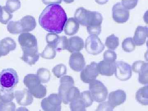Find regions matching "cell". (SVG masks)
Here are the masks:
<instances>
[{
    "instance_id": "6da1fadb",
    "label": "cell",
    "mask_w": 148,
    "mask_h": 111,
    "mask_svg": "<svg viewBox=\"0 0 148 111\" xmlns=\"http://www.w3.org/2000/svg\"><path fill=\"white\" fill-rule=\"evenodd\" d=\"M67 19L66 12L61 5H49L40 15L39 23L47 32L59 34L63 32Z\"/></svg>"
},
{
    "instance_id": "7a4b0ae2",
    "label": "cell",
    "mask_w": 148,
    "mask_h": 111,
    "mask_svg": "<svg viewBox=\"0 0 148 111\" xmlns=\"http://www.w3.org/2000/svg\"><path fill=\"white\" fill-rule=\"evenodd\" d=\"M74 18L79 24L86 27L101 26L103 20L101 13L98 12L87 10L83 7L77 9Z\"/></svg>"
},
{
    "instance_id": "3957f363",
    "label": "cell",
    "mask_w": 148,
    "mask_h": 111,
    "mask_svg": "<svg viewBox=\"0 0 148 111\" xmlns=\"http://www.w3.org/2000/svg\"><path fill=\"white\" fill-rule=\"evenodd\" d=\"M18 82V77L15 70L5 69L0 73V87L12 89Z\"/></svg>"
},
{
    "instance_id": "277c9868",
    "label": "cell",
    "mask_w": 148,
    "mask_h": 111,
    "mask_svg": "<svg viewBox=\"0 0 148 111\" xmlns=\"http://www.w3.org/2000/svg\"><path fill=\"white\" fill-rule=\"evenodd\" d=\"M89 90L93 101L97 103H102L107 99L108 88L100 81L95 79L90 83Z\"/></svg>"
},
{
    "instance_id": "5b68a950",
    "label": "cell",
    "mask_w": 148,
    "mask_h": 111,
    "mask_svg": "<svg viewBox=\"0 0 148 111\" xmlns=\"http://www.w3.org/2000/svg\"><path fill=\"white\" fill-rule=\"evenodd\" d=\"M105 47L98 36L90 35L86 40L85 48L89 54L98 55L104 50Z\"/></svg>"
},
{
    "instance_id": "8992f818",
    "label": "cell",
    "mask_w": 148,
    "mask_h": 111,
    "mask_svg": "<svg viewBox=\"0 0 148 111\" xmlns=\"http://www.w3.org/2000/svg\"><path fill=\"white\" fill-rule=\"evenodd\" d=\"M62 102V99L58 94L53 93L43 99L41 106L44 111H60Z\"/></svg>"
},
{
    "instance_id": "52a82bcc",
    "label": "cell",
    "mask_w": 148,
    "mask_h": 111,
    "mask_svg": "<svg viewBox=\"0 0 148 111\" xmlns=\"http://www.w3.org/2000/svg\"><path fill=\"white\" fill-rule=\"evenodd\" d=\"M99 73L98 64L92 62L89 65L84 67L80 73V78L83 82L90 84L96 79Z\"/></svg>"
},
{
    "instance_id": "ba28073f",
    "label": "cell",
    "mask_w": 148,
    "mask_h": 111,
    "mask_svg": "<svg viewBox=\"0 0 148 111\" xmlns=\"http://www.w3.org/2000/svg\"><path fill=\"white\" fill-rule=\"evenodd\" d=\"M114 74L118 79L122 81H125L132 77V67L129 64L123 61L116 62Z\"/></svg>"
},
{
    "instance_id": "9c48e42d",
    "label": "cell",
    "mask_w": 148,
    "mask_h": 111,
    "mask_svg": "<svg viewBox=\"0 0 148 111\" xmlns=\"http://www.w3.org/2000/svg\"><path fill=\"white\" fill-rule=\"evenodd\" d=\"M130 11L125 8L121 3L114 5L112 8V18L114 21L119 24H123L128 20Z\"/></svg>"
},
{
    "instance_id": "30bf717a",
    "label": "cell",
    "mask_w": 148,
    "mask_h": 111,
    "mask_svg": "<svg viewBox=\"0 0 148 111\" xmlns=\"http://www.w3.org/2000/svg\"><path fill=\"white\" fill-rule=\"evenodd\" d=\"M69 64L71 69L75 71L78 72L82 71L86 65L82 53L79 52L72 53L70 56Z\"/></svg>"
},
{
    "instance_id": "8fae6325",
    "label": "cell",
    "mask_w": 148,
    "mask_h": 111,
    "mask_svg": "<svg viewBox=\"0 0 148 111\" xmlns=\"http://www.w3.org/2000/svg\"><path fill=\"white\" fill-rule=\"evenodd\" d=\"M18 42L21 49L38 47L36 38L31 33H21L18 36Z\"/></svg>"
},
{
    "instance_id": "7c38bea8",
    "label": "cell",
    "mask_w": 148,
    "mask_h": 111,
    "mask_svg": "<svg viewBox=\"0 0 148 111\" xmlns=\"http://www.w3.org/2000/svg\"><path fill=\"white\" fill-rule=\"evenodd\" d=\"M22 49L23 53L21 58L25 63L32 66L34 65L39 60L40 54L38 52V47Z\"/></svg>"
},
{
    "instance_id": "4fadbf2b",
    "label": "cell",
    "mask_w": 148,
    "mask_h": 111,
    "mask_svg": "<svg viewBox=\"0 0 148 111\" xmlns=\"http://www.w3.org/2000/svg\"><path fill=\"white\" fill-rule=\"evenodd\" d=\"M126 99V94L124 90H118L110 92L108 98V102L114 109L117 106L123 104Z\"/></svg>"
},
{
    "instance_id": "5bb4252c",
    "label": "cell",
    "mask_w": 148,
    "mask_h": 111,
    "mask_svg": "<svg viewBox=\"0 0 148 111\" xmlns=\"http://www.w3.org/2000/svg\"><path fill=\"white\" fill-rule=\"evenodd\" d=\"M14 96L16 102L20 106H30L34 102L33 95L29 92L28 89L16 90L14 92Z\"/></svg>"
},
{
    "instance_id": "9a60e30c",
    "label": "cell",
    "mask_w": 148,
    "mask_h": 111,
    "mask_svg": "<svg viewBox=\"0 0 148 111\" xmlns=\"http://www.w3.org/2000/svg\"><path fill=\"white\" fill-rule=\"evenodd\" d=\"M98 71L102 75L112 76L114 74L116 61L103 60L98 64Z\"/></svg>"
},
{
    "instance_id": "2e32d148",
    "label": "cell",
    "mask_w": 148,
    "mask_h": 111,
    "mask_svg": "<svg viewBox=\"0 0 148 111\" xmlns=\"http://www.w3.org/2000/svg\"><path fill=\"white\" fill-rule=\"evenodd\" d=\"M148 36V28L147 27H137L132 38L135 45L141 46L145 43Z\"/></svg>"
},
{
    "instance_id": "e0dca14e",
    "label": "cell",
    "mask_w": 148,
    "mask_h": 111,
    "mask_svg": "<svg viewBox=\"0 0 148 111\" xmlns=\"http://www.w3.org/2000/svg\"><path fill=\"white\" fill-rule=\"evenodd\" d=\"M15 41L10 38L7 37L0 41V57L8 55L12 51L16 48Z\"/></svg>"
},
{
    "instance_id": "ac0fdd59",
    "label": "cell",
    "mask_w": 148,
    "mask_h": 111,
    "mask_svg": "<svg viewBox=\"0 0 148 111\" xmlns=\"http://www.w3.org/2000/svg\"><path fill=\"white\" fill-rule=\"evenodd\" d=\"M84 46V42L81 38L78 36H73L68 40L67 50L71 53L79 52Z\"/></svg>"
},
{
    "instance_id": "d6986e66",
    "label": "cell",
    "mask_w": 148,
    "mask_h": 111,
    "mask_svg": "<svg viewBox=\"0 0 148 111\" xmlns=\"http://www.w3.org/2000/svg\"><path fill=\"white\" fill-rule=\"evenodd\" d=\"M75 82L73 78L69 75L63 76L60 79V86L58 90V94L63 100L66 92L69 88L74 86Z\"/></svg>"
},
{
    "instance_id": "ffe728a7",
    "label": "cell",
    "mask_w": 148,
    "mask_h": 111,
    "mask_svg": "<svg viewBox=\"0 0 148 111\" xmlns=\"http://www.w3.org/2000/svg\"><path fill=\"white\" fill-rule=\"evenodd\" d=\"M79 29V23L74 17H71L67 19L64 30L66 35L72 36L76 34Z\"/></svg>"
},
{
    "instance_id": "44dd1931",
    "label": "cell",
    "mask_w": 148,
    "mask_h": 111,
    "mask_svg": "<svg viewBox=\"0 0 148 111\" xmlns=\"http://www.w3.org/2000/svg\"><path fill=\"white\" fill-rule=\"evenodd\" d=\"M19 21L23 29V33L32 32L36 27V19L33 16L27 15L24 16Z\"/></svg>"
},
{
    "instance_id": "7402d4cb",
    "label": "cell",
    "mask_w": 148,
    "mask_h": 111,
    "mask_svg": "<svg viewBox=\"0 0 148 111\" xmlns=\"http://www.w3.org/2000/svg\"><path fill=\"white\" fill-rule=\"evenodd\" d=\"M79 89L75 86H73L67 90L65 94L62 102L65 104H68L72 101L79 99L80 97Z\"/></svg>"
},
{
    "instance_id": "603a6c76",
    "label": "cell",
    "mask_w": 148,
    "mask_h": 111,
    "mask_svg": "<svg viewBox=\"0 0 148 111\" xmlns=\"http://www.w3.org/2000/svg\"><path fill=\"white\" fill-rule=\"evenodd\" d=\"M136 100L138 103L144 106L148 105V86L147 85L140 88L135 95Z\"/></svg>"
},
{
    "instance_id": "cb8c5ba5",
    "label": "cell",
    "mask_w": 148,
    "mask_h": 111,
    "mask_svg": "<svg viewBox=\"0 0 148 111\" xmlns=\"http://www.w3.org/2000/svg\"><path fill=\"white\" fill-rule=\"evenodd\" d=\"M23 82L28 89L34 87L41 84L37 74H28L24 77Z\"/></svg>"
},
{
    "instance_id": "d4e9b609",
    "label": "cell",
    "mask_w": 148,
    "mask_h": 111,
    "mask_svg": "<svg viewBox=\"0 0 148 111\" xmlns=\"http://www.w3.org/2000/svg\"><path fill=\"white\" fill-rule=\"evenodd\" d=\"M28 90L33 96L38 99L44 98L47 92L46 87L41 84L34 87L28 89Z\"/></svg>"
},
{
    "instance_id": "484cf974",
    "label": "cell",
    "mask_w": 148,
    "mask_h": 111,
    "mask_svg": "<svg viewBox=\"0 0 148 111\" xmlns=\"http://www.w3.org/2000/svg\"><path fill=\"white\" fill-rule=\"evenodd\" d=\"M8 31L12 34H18L23 33V29L20 21H9L8 23Z\"/></svg>"
},
{
    "instance_id": "4316f807",
    "label": "cell",
    "mask_w": 148,
    "mask_h": 111,
    "mask_svg": "<svg viewBox=\"0 0 148 111\" xmlns=\"http://www.w3.org/2000/svg\"><path fill=\"white\" fill-rule=\"evenodd\" d=\"M14 98V92L12 89L1 88L0 90V99L3 102H11Z\"/></svg>"
},
{
    "instance_id": "83f0119b",
    "label": "cell",
    "mask_w": 148,
    "mask_h": 111,
    "mask_svg": "<svg viewBox=\"0 0 148 111\" xmlns=\"http://www.w3.org/2000/svg\"><path fill=\"white\" fill-rule=\"evenodd\" d=\"M119 45V38L114 34L106 38V46L108 49L115 50Z\"/></svg>"
},
{
    "instance_id": "f1b7e54d",
    "label": "cell",
    "mask_w": 148,
    "mask_h": 111,
    "mask_svg": "<svg viewBox=\"0 0 148 111\" xmlns=\"http://www.w3.org/2000/svg\"><path fill=\"white\" fill-rule=\"evenodd\" d=\"M68 40L65 36H59L54 44L53 47L57 51L67 49Z\"/></svg>"
},
{
    "instance_id": "f546056e",
    "label": "cell",
    "mask_w": 148,
    "mask_h": 111,
    "mask_svg": "<svg viewBox=\"0 0 148 111\" xmlns=\"http://www.w3.org/2000/svg\"><path fill=\"white\" fill-rule=\"evenodd\" d=\"M37 75L41 83H47L50 80V72L47 69L41 68L38 70Z\"/></svg>"
},
{
    "instance_id": "4dcf8cb0",
    "label": "cell",
    "mask_w": 148,
    "mask_h": 111,
    "mask_svg": "<svg viewBox=\"0 0 148 111\" xmlns=\"http://www.w3.org/2000/svg\"><path fill=\"white\" fill-rule=\"evenodd\" d=\"M122 47L124 51L131 52L135 50L136 45L131 37H128L123 40L122 43Z\"/></svg>"
},
{
    "instance_id": "1f68e13d",
    "label": "cell",
    "mask_w": 148,
    "mask_h": 111,
    "mask_svg": "<svg viewBox=\"0 0 148 111\" xmlns=\"http://www.w3.org/2000/svg\"><path fill=\"white\" fill-rule=\"evenodd\" d=\"M56 50L54 48L47 45L40 56L46 59H52L56 55Z\"/></svg>"
},
{
    "instance_id": "d6a6232c",
    "label": "cell",
    "mask_w": 148,
    "mask_h": 111,
    "mask_svg": "<svg viewBox=\"0 0 148 111\" xmlns=\"http://www.w3.org/2000/svg\"><path fill=\"white\" fill-rule=\"evenodd\" d=\"M5 6L9 12L13 13L21 8V2L19 0H7Z\"/></svg>"
},
{
    "instance_id": "836d02e7",
    "label": "cell",
    "mask_w": 148,
    "mask_h": 111,
    "mask_svg": "<svg viewBox=\"0 0 148 111\" xmlns=\"http://www.w3.org/2000/svg\"><path fill=\"white\" fill-rule=\"evenodd\" d=\"M12 17L13 14L8 10L5 6L2 7L0 13V22L3 24H7Z\"/></svg>"
},
{
    "instance_id": "e575fe53",
    "label": "cell",
    "mask_w": 148,
    "mask_h": 111,
    "mask_svg": "<svg viewBox=\"0 0 148 111\" xmlns=\"http://www.w3.org/2000/svg\"><path fill=\"white\" fill-rule=\"evenodd\" d=\"M70 108L72 111H85L86 107L82 100L79 98L70 103Z\"/></svg>"
},
{
    "instance_id": "d590c367",
    "label": "cell",
    "mask_w": 148,
    "mask_h": 111,
    "mask_svg": "<svg viewBox=\"0 0 148 111\" xmlns=\"http://www.w3.org/2000/svg\"><path fill=\"white\" fill-rule=\"evenodd\" d=\"M80 98L83 102L86 108L90 107L93 103V100L89 90H86L81 93Z\"/></svg>"
},
{
    "instance_id": "8d00e7d4",
    "label": "cell",
    "mask_w": 148,
    "mask_h": 111,
    "mask_svg": "<svg viewBox=\"0 0 148 111\" xmlns=\"http://www.w3.org/2000/svg\"><path fill=\"white\" fill-rule=\"evenodd\" d=\"M53 75L57 78L61 77L66 75L67 73V68L65 65L60 64L53 67L52 70Z\"/></svg>"
},
{
    "instance_id": "74e56055",
    "label": "cell",
    "mask_w": 148,
    "mask_h": 111,
    "mask_svg": "<svg viewBox=\"0 0 148 111\" xmlns=\"http://www.w3.org/2000/svg\"><path fill=\"white\" fill-rule=\"evenodd\" d=\"M148 67V64L144 61H136L132 64V71L136 73H139L143 69Z\"/></svg>"
},
{
    "instance_id": "f35d334b",
    "label": "cell",
    "mask_w": 148,
    "mask_h": 111,
    "mask_svg": "<svg viewBox=\"0 0 148 111\" xmlns=\"http://www.w3.org/2000/svg\"><path fill=\"white\" fill-rule=\"evenodd\" d=\"M139 82L142 84H148V67L143 69L139 73Z\"/></svg>"
},
{
    "instance_id": "ab89813d",
    "label": "cell",
    "mask_w": 148,
    "mask_h": 111,
    "mask_svg": "<svg viewBox=\"0 0 148 111\" xmlns=\"http://www.w3.org/2000/svg\"><path fill=\"white\" fill-rule=\"evenodd\" d=\"M138 0H122L121 4L128 10L133 9L138 4Z\"/></svg>"
},
{
    "instance_id": "60d3db41",
    "label": "cell",
    "mask_w": 148,
    "mask_h": 111,
    "mask_svg": "<svg viewBox=\"0 0 148 111\" xmlns=\"http://www.w3.org/2000/svg\"><path fill=\"white\" fill-rule=\"evenodd\" d=\"M16 109L15 104L12 101L9 102H3L0 106V111H15Z\"/></svg>"
},
{
    "instance_id": "b9f144b4",
    "label": "cell",
    "mask_w": 148,
    "mask_h": 111,
    "mask_svg": "<svg viewBox=\"0 0 148 111\" xmlns=\"http://www.w3.org/2000/svg\"><path fill=\"white\" fill-rule=\"evenodd\" d=\"M104 60L111 61H116L117 58V54L112 50H108L104 52L103 54Z\"/></svg>"
},
{
    "instance_id": "7bdbcfd3",
    "label": "cell",
    "mask_w": 148,
    "mask_h": 111,
    "mask_svg": "<svg viewBox=\"0 0 148 111\" xmlns=\"http://www.w3.org/2000/svg\"><path fill=\"white\" fill-rule=\"evenodd\" d=\"M58 37L59 36L55 33H48L46 37V40L47 45L53 47V45Z\"/></svg>"
},
{
    "instance_id": "ee69618b",
    "label": "cell",
    "mask_w": 148,
    "mask_h": 111,
    "mask_svg": "<svg viewBox=\"0 0 148 111\" xmlns=\"http://www.w3.org/2000/svg\"><path fill=\"white\" fill-rule=\"evenodd\" d=\"M87 31L88 33L90 35L98 36L100 34L102 30L101 26L98 27H88Z\"/></svg>"
},
{
    "instance_id": "f6af8a7d",
    "label": "cell",
    "mask_w": 148,
    "mask_h": 111,
    "mask_svg": "<svg viewBox=\"0 0 148 111\" xmlns=\"http://www.w3.org/2000/svg\"><path fill=\"white\" fill-rule=\"evenodd\" d=\"M113 108L111 107L108 101H104L98 106L96 111H113Z\"/></svg>"
},
{
    "instance_id": "bcb514c9",
    "label": "cell",
    "mask_w": 148,
    "mask_h": 111,
    "mask_svg": "<svg viewBox=\"0 0 148 111\" xmlns=\"http://www.w3.org/2000/svg\"><path fill=\"white\" fill-rule=\"evenodd\" d=\"M42 2L46 5L52 4H60L62 2V0H42Z\"/></svg>"
},
{
    "instance_id": "7dc6e473",
    "label": "cell",
    "mask_w": 148,
    "mask_h": 111,
    "mask_svg": "<svg viewBox=\"0 0 148 111\" xmlns=\"http://www.w3.org/2000/svg\"><path fill=\"white\" fill-rule=\"evenodd\" d=\"M95 2L98 4L104 5L107 3L109 0H95Z\"/></svg>"
},
{
    "instance_id": "c3c4849f",
    "label": "cell",
    "mask_w": 148,
    "mask_h": 111,
    "mask_svg": "<svg viewBox=\"0 0 148 111\" xmlns=\"http://www.w3.org/2000/svg\"><path fill=\"white\" fill-rule=\"evenodd\" d=\"M63 1L66 3H71L73 2L75 0H63Z\"/></svg>"
},
{
    "instance_id": "681fc988",
    "label": "cell",
    "mask_w": 148,
    "mask_h": 111,
    "mask_svg": "<svg viewBox=\"0 0 148 111\" xmlns=\"http://www.w3.org/2000/svg\"><path fill=\"white\" fill-rule=\"evenodd\" d=\"M3 101H1V99H0V106L1 105L2 103H3Z\"/></svg>"
},
{
    "instance_id": "f907efd6",
    "label": "cell",
    "mask_w": 148,
    "mask_h": 111,
    "mask_svg": "<svg viewBox=\"0 0 148 111\" xmlns=\"http://www.w3.org/2000/svg\"><path fill=\"white\" fill-rule=\"evenodd\" d=\"M2 8V7L0 5V13H1V11Z\"/></svg>"
}]
</instances>
